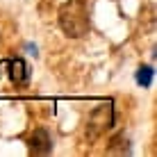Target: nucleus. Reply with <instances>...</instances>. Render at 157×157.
Wrapping results in <instances>:
<instances>
[{
    "label": "nucleus",
    "instance_id": "obj_2",
    "mask_svg": "<svg viewBox=\"0 0 157 157\" xmlns=\"http://www.w3.org/2000/svg\"><path fill=\"white\" fill-rule=\"evenodd\" d=\"M112 125H114V109H112V102H102V105H98L89 114V121H86V137L96 139V137H100L105 130H109Z\"/></svg>",
    "mask_w": 157,
    "mask_h": 157
},
{
    "label": "nucleus",
    "instance_id": "obj_4",
    "mask_svg": "<svg viewBox=\"0 0 157 157\" xmlns=\"http://www.w3.org/2000/svg\"><path fill=\"white\" fill-rule=\"evenodd\" d=\"M9 78H12V82L16 84H25L30 80V66L25 64V59L16 57L9 62Z\"/></svg>",
    "mask_w": 157,
    "mask_h": 157
},
{
    "label": "nucleus",
    "instance_id": "obj_5",
    "mask_svg": "<svg viewBox=\"0 0 157 157\" xmlns=\"http://www.w3.org/2000/svg\"><path fill=\"white\" fill-rule=\"evenodd\" d=\"M107 153H109V155H130V153H132V148H130V139L125 137V134H116V137L109 141V146H107Z\"/></svg>",
    "mask_w": 157,
    "mask_h": 157
},
{
    "label": "nucleus",
    "instance_id": "obj_6",
    "mask_svg": "<svg viewBox=\"0 0 157 157\" xmlns=\"http://www.w3.org/2000/svg\"><path fill=\"white\" fill-rule=\"evenodd\" d=\"M153 66H141L137 71V82L141 86H150V82H153Z\"/></svg>",
    "mask_w": 157,
    "mask_h": 157
},
{
    "label": "nucleus",
    "instance_id": "obj_3",
    "mask_svg": "<svg viewBox=\"0 0 157 157\" xmlns=\"http://www.w3.org/2000/svg\"><path fill=\"white\" fill-rule=\"evenodd\" d=\"M28 148L32 155H48L52 150V137L46 128H36L28 137Z\"/></svg>",
    "mask_w": 157,
    "mask_h": 157
},
{
    "label": "nucleus",
    "instance_id": "obj_1",
    "mask_svg": "<svg viewBox=\"0 0 157 157\" xmlns=\"http://www.w3.org/2000/svg\"><path fill=\"white\" fill-rule=\"evenodd\" d=\"M57 23L62 32L71 39H82L91 32V16H89V7L82 0H68L59 7L57 14Z\"/></svg>",
    "mask_w": 157,
    "mask_h": 157
}]
</instances>
